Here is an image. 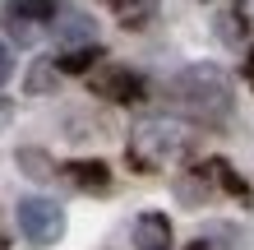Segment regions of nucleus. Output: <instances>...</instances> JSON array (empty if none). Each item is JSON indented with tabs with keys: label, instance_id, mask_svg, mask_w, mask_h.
I'll list each match as a JSON object with an SVG mask.
<instances>
[{
	"label": "nucleus",
	"instance_id": "4",
	"mask_svg": "<svg viewBox=\"0 0 254 250\" xmlns=\"http://www.w3.org/2000/svg\"><path fill=\"white\" fill-rule=\"evenodd\" d=\"M93 88L97 97H107V102H121V107H129V102H143V79L134 75V70H125V65H107V70H97L93 75Z\"/></svg>",
	"mask_w": 254,
	"mask_h": 250
},
{
	"label": "nucleus",
	"instance_id": "1",
	"mask_svg": "<svg viewBox=\"0 0 254 250\" xmlns=\"http://www.w3.org/2000/svg\"><path fill=\"white\" fill-rule=\"evenodd\" d=\"M171 97H176V107H181L185 116H194V121H203V125H222L231 116L236 107V88H231V75L222 65H185L181 75L171 79Z\"/></svg>",
	"mask_w": 254,
	"mask_h": 250
},
{
	"label": "nucleus",
	"instance_id": "3",
	"mask_svg": "<svg viewBox=\"0 0 254 250\" xmlns=\"http://www.w3.org/2000/svg\"><path fill=\"white\" fill-rule=\"evenodd\" d=\"M19 232H23V241L28 246H37V250H47L65 237V209L56 199H23L19 204Z\"/></svg>",
	"mask_w": 254,
	"mask_h": 250
},
{
	"label": "nucleus",
	"instance_id": "14",
	"mask_svg": "<svg viewBox=\"0 0 254 250\" xmlns=\"http://www.w3.org/2000/svg\"><path fill=\"white\" fill-rule=\"evenodd\" d=\"M176 195L185 204H203L208 199V171H194L190 181H176Z\"/></svg>",
	"mask_w": 254,
	"mask_h": 250
},
{
	"label": "nucleus",
	"instance_id": "10",
	"mask_svg": "<svg viewBox=\"0 0 254 250\" xmlns=\"http://www.w3.org/2000/svg\"><path fill=\"white\" fill-rule=\"evenodd\" d=\"M56 79H61L56 61H33V70H28L23 88H28V97H42V93H51V88H56Z\"/></svg>",
	"mask_w": 254,
	"mask_h": 250
},
{
	"label": "nucleus",
	"instance_id": "11",
	"mask_svg": "<svg viewBox=\"0 0 254 250\" xmlns=\"http://www.w3.org/2000/svg\"><path fill=\"white\" fill-rule=\"evenodd\" d=\"M245 33H250L245 9H227V14L217 19V37H222V42H231V47H236V42H245Z\"/></svg>",
	"mask_w": 254,
	"mask_h": 250
},
{
	"label": "nucleus",
	"instance_id": "13",
	"mask_svg": "<svg viewBox=\"0 0 254 250\" xmlns=\"http://www.w3.org/2000/svg\"><path fill=\"white\" fill-rule=\"evenodd\" d=\"M208 176H213V181L227 190V195H245V181L231 171V163H222V158H213V163H208Z\"/></svg>",
	"mask_w": 254,
	"mask_h": 250
},
{
	"label": "nucleus",
	"instance_id": "20",
	"mask_svg": "<svg viewBox=\"0 0 254 250\" xmlns=\"http://www.w3.org/2000/svg\"><path fill=\"white\" fill-rule=\"evenodd\" d=\"M0 250H5V237H0Z\"/></svg>",
	"mask_w": 254,
	"mask_h": 250
},
{
	"label": "nucleus",
	"instance_id": "18",
	"mask_svg": "<svg viewBox=\"0 0 254 250\" xmlns=\"http://www.w3.org/2000/svg\"><path fill=\"white\" fill-rule=\"evenodd\" d=\"M9 116H14V107H9V102H5V97H0V130H5V125H9Z\"/></svg>",
	"mask_w": 254,
	"mask_h": 250
},
{
	"label": "nucleus",
	"instance_id": "15",
	"mask_svg": "<svg viewBox=\"0 0 254 250\" xmlns=\"http://www.w3.org/2000/svg\"><path fill=\"white\" fill-rule=\"evenodd\" d=\"M153 5H157V0H116L125 28H143V19H148V9H153Z\"/></svg>",
	"mask_w": 254,
	"mask_h": 250
},
{
	"label": "nucleus",
	"instance_id": "9",
	"mask_svg": "<svg viewBox=\"0 0 254 250\" xmlns=\"http://www.w3.org/2000/svg\"><path fill=\"white\" fill-rule=\"evenodd\" d=\"M65 171H69V181L79 185V190H93V195H102V190L111 185V167L97 163V158H93V163H69Z\"/></svg>",
	"mask_w": 254,
	"mask_h": 250
},
{
	"label": "nucleus",
	"instance_id": "5",
	"mask_svg": "<svg viewBox=\"0 0 254 250\" xmlns=\"http://www.w3.org/2000/svg\"><path fill=\"white\" fill-rule=\"evenodd\" d=\"M51 33L61 47H83V42H97V23L79 9H56L51 14Z\"/></svg>",
	"mask_w": 254,
	"mask_h": 250
},
{
	"label": "nucleus",
	"instance_id": "16",
	"mask_svg": "<svg viewBox=\"0 0 254 250\" xmlns=\"http://www.w3.org/2000/svg\"><path fill=\"white\" fill-rule=\"evenodd\" d=\"M9 70H14V56H9V47H5V42H0V83L9 79Z\"/></svg>",
	"mask_w": 254,
	"mask_h": 250
},
{
	"label": "nucleus",
	"instance_id": "8",
	"mask_svg": "<svg viewBox=\"0 0 254 250\" xmlns=\"http://www.w3.org/2000/svg\"><path fill=\"white\" fill-rule=\"evenodd\" d=\"M14 167H19L28 181H51V176H56V158L47 149H33V144H28V149L14 153Z\"/></svg>",
	"mask_w": 254,
	"mask_h": 250
},
{
	"label": "nucleus",
	"instance_id": "6",
	"mask_svg": "<svg viewBox=\"0 0 254 250\" xmlns=\"http://www.w3.org/2000/svg\"><path fill=\"white\" fill-rule=\"evenodd\" d=\"M134 250H171V218L167 213H139Z\"/></svg>",
	"mask_w": 254,
	"mask_h": 250
},
{
	"label": "nucleus",
	"instance_id": "2",
	"mask_svg": "<svg viewBox=\"0 0 254 250\" xmlns=\"http://www.w3.org/2000/svg\"><path fill=\"white\" fill-rule=\"evenodd\" d=\"M185 153H190V130L181 121H171V116L139 121L134 135H129V144H125V158H129V167L139 176H153L167 163H181Z\"/></svg>",
	"mask_w": 254,
	"mask_h": 250
},
{
	"label": "nucleus",
	"instance_id": "7",
	"mask_svg": "<svg viewBox=\"0 0 254 250\" xmlns=\"http://www.w3.org/2000/svg\"><path fill=\"white\" fill-rule=\"evenodd\" d=\"M97 61H102V47L97 42H83V47H65L56 56V70H61V75H93Z\"/></svg>",
	"mask_w": 254,
	"mask_h": 250
},
{
	"label": "nucleus",
	"instance_id": "17",
	"mask_svg": "<svg viewBox=\"0 0 254 250\" xmlns=\"http://www.w3.org/2000/svg\"><path fill=\"white\" fill-rule=\"evenodd\" d=\"M190 250H227V246H217L213 237H199V241H190Z\"/></svg>",
	"mask_w": 254,
	"mask_h": 250
},
{
	"label": "nucleus",
	"instance_id": "19",
	"mask_svg": "<svg viewBox=\"0 0 254 250\" xmlns=\"http://www.w3.org/2000/svg\"><path fill=\"white\" fill-rule=\"evenodd\" d=\"M245 75H250V83H254V51H250V65H245Z\"/></svg>",
	"mask_w": 254,
	"mask_h": 250
},
{
	"label": "nucleus",
	"instance_id": "12",
	"mask_svg": "<svg viewBox=\"0 0 254 250\" xmlns=\"http://www.w3.org/2000/svg\"><path fill=\"white\" fill-rule=\"evenodd\" d=\"M61 9L56 0H9V14H23L33 23H51V14Z\"/></svg>",
	"mask_w": 254,
	"mask_h": 250
}]
</instances>
